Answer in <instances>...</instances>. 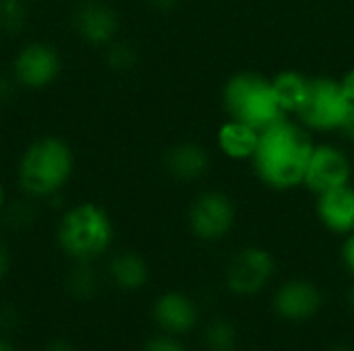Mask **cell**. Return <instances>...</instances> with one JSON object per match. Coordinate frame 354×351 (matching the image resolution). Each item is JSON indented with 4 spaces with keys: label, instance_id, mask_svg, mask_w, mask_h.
Here are the masks:
<instances>
[{
    "label": "cell",
    "instance_id": "8",
    "mask_svg": "<svg viewBox=\"0 0 354 351\" xmlns=\"http://www.w3.org/2000/svg\"><path fill=\"white\" fill-rule=\"evenodd\" d=\"M278 271L272 250L263 246H245L232 254L226 265L224 283L239 298L259 296L270 288Z\"/></svg>",
    "mask_w": 354,
    "mask_h": 351
},
{
    "label": "cell",
    "instance_id": "24",
    "mask_svg": "<svg viewBox=\"0 0 354 351\" xmlns=\"http://www.w3.org/2000/svg\"><path fill=\"white\" fill-rule=\"evenodd\" d=\"M340 259H342L344 269L354 277V232L344 238L342 248H340Z\"/></svg>",
    "mask_w": 354,
    "mask_h": 351
},
{
    "label": "cell",
    "instance_id": "18",
    "mask_svg": "<svg viewBox=\"0 0 354 351\" xmlns=\"http://www.w3.org/2000/svg\"><path fill=\"white\" fill-rule=\"evenodd\" d=\"M66 294L77 300V302H87L91 300L97 290H100V277L91 263H75V267L68 271L66 281H64Z\"/></svg>",
    "mask_w": 354,
    "mask_h": 351
},
{
    "label": "cell",
    "instance_id": "17",
    "mask_svg": "<svg viewBox=\"0 0 354 351\" xmlns=\"http://www.w3.org/2000/svg\"><path fill=\"white\" fill-rule=\"evenodd\" d=\"M272 85L282 112L295 118L307 101L311 89V77L297 68H284L272 77Z\"/></svg>",
    "mask_w": 354,
    "mask_h": 351
},
{
    "label": "cell",
    "instance_id": "22",
    "mask_svg": "<svg viewBox=\"0 0 354 351\" xmlns=\"http://www.w3.org/2000/svg\"><path fill=\"white\" fill-rule=\"evenodd\" d=\"M143 351H187V348L174 337V335H158V337H151L145 345Z\"/></svg>",
    "mask_w": 354,
    "mask_h": 351
},
{
    "label": "cell",
    "instance_id": "10",
    "mask_svg": "<svg viewBox=\"0 0 354 351\" xmlns=\"http://www.w3.org/2000/svg\"><path fill=\"white\" fill-rule=\"evenodd\" d=\"M71 27L79 39L93 48H106L118 39L120 14L104 0H79L71 12Z\"/></svg>",
    "mask_w": 354,
    "mask_h": 351
},
{
    "label": "cell",
    "instance_id": "21",
    "mask_svg": "<svg viewBox=\"0 0 354 351\" xmlns=\"http://www.w3.org/2000/svg\"><path fill=\"white\" fill-rule=\"evenodd\" d=\"M104 60L106 66L114 72H131L139 64V50L124 39H114L106 46Z\"/></svg>",
    "mask_w": 354,
    "mask_h": 351
},
{
    "label": "cell",
    "instance_id": "32",
    "mask_svg": "<svg viewBox=\"0 0 354 351\" xmlns=\"http://www.w3.org/2000/svg\"><path fill=\"white\" fill-rule=\"evenodd\" d=\"M346 302H348L351 310L354 312V281H353V285L348 288V292H346Z\"/></svg>",
    "mask_w": 354,
    "mask_h": 351
},
{
    "label": "cell",
    "instance_id": "1",
    "mask_svg": "<svg viewBox=\"0 0 354 351\" xmlns=\"http://www.w3.org/2000/svg\"><path fill=\"white\" fill-rule=\"evenodd\" d=\"M313 147V134L297 118L284 116L259 130L251 172L268 190L292 192L303 188Z\"/></svg>",
    "mask_w": 354,
    "mask_h": 351
},
{
    "label": "cell",
    "instance_id": "20",
    "mask_svg": "<svg viewBox=\"0 0 354 351\" xmlns=\"http://www.w3.org/2000/svg\"><path fill=\"white\" fill-rule=\"evenodd\" d=\"M29 0H0V33L15 37L29 25Z\"/></svg>",
    "mask_w": 354,
    "mask_h": 351
},
{
    "label": "cell",
    "instance_id": "3",
    "mask_svg": "<svg viewBox=\"0 0 354 351\" xmlns=\"http://www.w3.org/2000/svg\"><path fill=\"white\" fill-rule=\"evenodd\" d=\"M114 238V221L95 201H81L68 207L56 223V244L73 263H93L106 257Z\"/></svg>",
    "mask_w": 354,
    "mask_h": 351
},
{
    "label": "cell",
    "instance_id": "26",
    "mask_svg": "<svg viewBox=\"0 0 354 351\" xmlns=\"http://www.w3.org/2000/svg\"><path fill=\"white\" fill-rule=\"evenodd\" d=\"M338 81H340V87H342L344 97H346L348 101H354V66L353 68H348V70H344V72L338 77Z\"/></svg>",
    "mask_w": 354,
    "mask_h": 351
},
{
    "label": "cell",
    "instance_id": "33",
    "mask_svg": "<svg viewBox=\"0 0 354 351\" xmlns=\"http://www.w3.org/2000/svg\"><path fill=\"white\" fill-rule=\"evenodd\" d=\"M330 351H354L353 348H348V345H334Z\"/></svg>",
    "mask_w": 354,
    "mask_h": 351
},
{
    "label": "cell",
    "instance_id": "6",
    "mask_svg": "<svg viewBox=\"0 0 354 351\" xmlns=\"http://www.w3.org/2000/svg\"><path fill=\"white\" fill-rule=\"evenodd\" d=\"M346 108L348 99L336 77H311L307 101L295 118L311 134H338Z\"/></svg>",
    "mask_w": 354,
    "mask_h": 351
},
{
    "label": "cell",
    "instance_id": "13",
    "mask_svg": "<svg viewBox=\"0 0 354 351\" xmlns=\"http://www.w3.org/2000/svg\"><path fill=\"white\" fill-rule=\"evenodd\" d=\"M313 211L322 228L334 236L346 238L354 232V184H344L315 194Z\"/></svg>",
    "mask_w": 354,
    "mask_h": 351
},
{
    "label": "cell",
    "instance_id": "9",
    "mask_svg": "<svg viewBox=\"0 0 354 351\" xmlns=\"http://www.w3.org/2000/svg\"><path fill=\"white\" fill-rule=\"evenodd\" d=\"M354 178L353 155L338 143L322 141L315 143L303 188H307L313 197L326 190L351 184Z\"/></svg>",
    "mask_w": 354,
    "mask_h": 351
},
{
    "label": "cell",
    "instance_id": "5",
    "mask_svg": "<svg viewBox=\"0 0 354 351\" xmlns=\"http://www.w3.org/2000/svg\"><path fill=\"white\" fill-rule=\"evenodd\" d=\"M239 223V207L222 188H205L193 197L187 209V225L193 238L205 244L226 240Z\"/></svg>",
    "mask_w": 354,
    "mask_h": 351
},
{
    "label": "cell",
    "instance_id": "27",
    "mask_svg": "<svg viewBox=\"0 0 354 351\" xmlns=\"http://www.w3.org/2000/svg\"><path fill=\"white\" fill-rule=\"evenodd\" d=\"M185 0H145V4L156 12H172L176 10Z\"/></svg>",
    "mask_w": 354,
    "mask_h": 351
},
{
    "label": "cell",
    "instance_id": "25",
    "mask_svg": "<svg viewBox=\"0 0 354 351\" xmlns=\"http://www.w3.org/2000/svg\"><path fill=\"white\" fill-rule=\"evenodd\" d=\"M19 325V317L15 306H2L0 308V329L2 331H12Z\"/></svg>",
    "mask_w": 354,
    "mask_h": 351
},
{
    "label": "cell",
    "instance_id": "23",
    "mask_svg": "<svg viewBox=\"0 0 354 351\" xmlns=\"http://www.w3.org/2000/svg\"><path fill=\"white\" fill-rule=\"evenodd\" d=\"M338 134H340V139L354 143V101H348V108H346V114L338 128Z\"/></svg>",
    "mask_w": 354,
    "mask_h": 351
},
{
    "label": "cell",
    "instance_id": "14",
    "mask_svg": "<svg viewBox=\"0 0 354 351\" xmlns=\"http://www.w3.org/2000/svg\"><path fill=\"white\" fill-rule=\"evenodd\" d=\"M151 319L166 335H187L199 323V308L183 292H164L151 306Z\"/></svg>",
    "mask_w": 354,
    "mask_h": 351
},
{
    "label": "cell",
    "instance_id": "12",
    "mask_svg": "<svg viewBox=\"0 0 354 351\" xmlns=\"http://www.w3.org/2000/svg\"><path fill=\"white\" fill-rule=\"evenodd\" d=\"M212 153L197 141H178L164 151V172L180 184H197L212 172Z\"/></svg>",
    "mask_w": 354,
    "mask_h": 351
},
{
    "label": "cell",
    "instance_id": "15",
    "mask_svg": "<svg viewBox=\"0 0 354 351\" xmlns=\"http://www.w3.org/2000/svg\"><path fill=\"white\" fill-rule=\"evenodd\" d=\"M259 143V130L247 122L226 118L216 130V149L228 161L249 163Z\"/></svg>",
    "mask_w": 354,
    "mask_h": 351
},
{
    "label": "cell",
    "instance_id": "31",
    "mask_svg": "<svg viewBox=\"0 0 354 351\" xmlns=\"http://www.w3.org/2000/svg\"><path fill=\"white\" fill-rule=\"evenodd\" d=\"M6 190H4V186L0 184V215L4 213V209H6Z\"/></svg>",
    "mask_w": 354,
    "mask_h": 351
},
{
    "label": "cell",
    "instance_id": "28",
    "mask_svg": "<svg viewBox=\"0 0 354 351\" xmlns=\"http://www.w3.org/2000/svg\"><path fill=\"white\" fill-rule=\"evenodd\" d=\"M10 263H12V259H10V250H8V246H6L4 242H0V281L8 275V271H10Z\"/></svg>",
    "mask_w": 354,
    "mask_h": 351
},
{
    "label": "cell",
    "instance_id": "30",
    "mask_svg": "<svg viewBox=\"0 0 354 351\" xmlns=\"http://www.w3.org/2000/svg\"><path fill=\"white\" fill-rule=\"evenodd\" d=\"M0 351H17V350H15V345H12V341H10V339L0 337Z\"/></svg>",
    "mask_w": 354,
    "mask_h": 351
},
{
    "label": "cell",
    "instance_id": "11",
    "mask_svg": "<svg viewBox=\"0 0 354 351\" xmlns=\"http://www.w3.org/2000/svg\"><path fill=\"white\" fill-rule=\"evenodd\" d=\"M324 308V292L309 279H288L272 296V310L286 323H305Z\"/></svg>",
    "mask_w": 354,
    "mask_h": 351
},
{
    "label": "cell",
    "instance_id": "29",
    "mask_svg": "<svg viewBox=\"0 0 354 351\" xmlns=\"http://www.w3.org/2000/svg\"><path fill=\"white\" fill-rule=\"evenodd\" d=\"M44 351H75V348L68 345L66 341H54V343H50Z\"/></svg>",
    "mask_w": 354,
    "mask_h": 351
},
{
    "label": "cell",
    "instance_id": "4",
    "mask_svg": "<svg viewBox=\"0 0 354 351\" xmlns=\"http://www.w3.org/2000/svg\"><path fill=\"white\" fill-rule=\"evenodd\" d=\"M220 99L226 118L247 122L257 130H263L286 116L274 93L272 77H266L259 70L245 68L232 72L222 85Z\"/></svg>",
    "mask_w": 354,
    "mask_h": 351
},
{
    "label": "cell",
    "instance_id": "7",
    "mask_svg": "<svg viewBox=\"0 0 354 351\" xmlns=\"http://www.w3.org/2000/svg\"><path fill=\"white\" fill-rule=\"evenodd\" d=\"M64 68L60 50L41 39L23 43L10 60V77L19 89L44 91L54 85Z\"/></svg>",
    "mask_w": 354,
    "mask_h": 351
},
{
    "label": "cell",
    "instance_id": "34",
    "mask_svg": "<svg viewBox=\"0 0 354 351\" xmlns=\"http://www.w3.org/2000/svg\"><path fill=\"white\" fill-rule=\"evenodd\" d=\"M29 2H33V0H29Z\"/></svg>",
    "mask_w": 354,
    "mask_h": 351
},
{
    "label": "cell",
    "instance_id": "16",
    "mask_svg": "<svg viewBox=\"0 0 354 351\" xmlns=\"http://www.w3.org/2000/svg\"><path fill=\"white\" fill-rule=\"evenodd\" d=\"M110 281L122 292H139L149 281V265L143 254L135 250H120L108 259L106 265Z\"/></svg>",
    "mask_w": 354,
    "mask_h": 351
},
{
    "label": "cell",
    "instance_id": "19",
    "mask_svg": "<svg viewBox=\"0 0 354 351\" xmlns=\"http://www.w3.org/2000/svg\"><path fill=\"white\" fill-rule=\"evenodd\" d=\"M203 345L207 351H236L239 329L228 319H214L203 329Z\"/></svg>",
    "mask_w": 354,
    "mask_h": 351
},
{
    "label": "cell",
    "instance_id": "2",
    "mask_svg": "<svg viewBox=\"0 0 354 351\" xmlns=\"http://www.w3.org/2000/svg\"><path fill=\"white\" fill-rule=\"evenodd\" d=\"M75 151L66 139L58 134H41L33 139L19 157V190L31 201L54 199L68 186L75 174Z\"/></svg>",
    "mask_w": 354,
    "mask_h": 351
}]
</instances>
